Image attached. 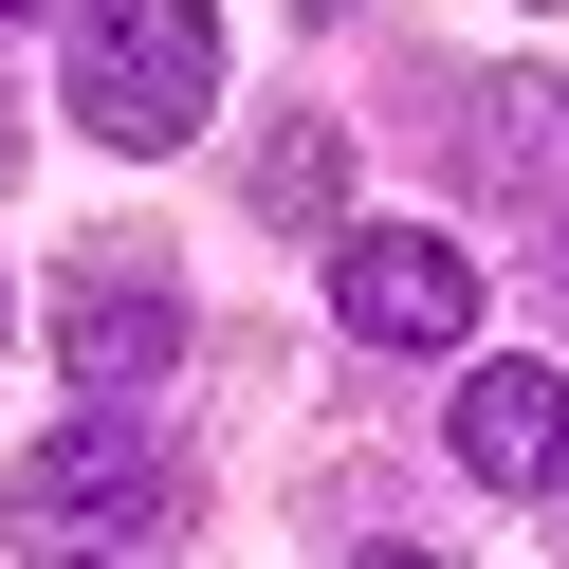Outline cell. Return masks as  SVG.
<instances>
[{
  "label": "cell",
  "instance_id": "cell-2",
  "mask_svg": "<svg viewBox=\"0 0 569 569\" xmlns=\"http://www.w3.org/2000/svg\"><path fill=\"white\" fill-rule=\"evenodd\" d=\"M166 496H184L166 441L129 405H92V422H56V441L19 459V551H38V569H92V551H129V532H166Z\"/></svg>",
  "mask_w": 569,
  "mask_h": 569
},
{
  "label": "cell",
  "instance_id": "cell-8",
  "mask_svg": "<svg viewBox=\"0 0 569 569\" xmlns=\"http://www.w3.org/2000/svg\"><path fill=\"white\" fill-rule=\"evenodd\" d=\"M0 19H19V0H0Z\"/></svg>",
  "mask_w": 569,
  "mask_h": 569
},
{
  "label": "cell",
  "instance_id": "cell-3",
  "mask_svg": "<svg viewBox=\"0 0 569 569\" xmlns=\"http://www.w3.org/2000/svg\"><path fill=\"white\" fill-rule=\"evenodd\" d=\"M331 312L368 349H459V331H478V258L422 239V221H349L331 239Z\"/></svg>",
  "mask_w": 569,
  "mask_h": 569
},
{
  "label": "cell",
  "instance_id": "cell-5",
  "mask_svg": "<svg viewBox=\"0 0 569 569\" xmlns=\"http://www.w3.org/2000/svg\"><path fill=\"white\" fill-rule=\"evenodd\" d=\"M56 349H74L92 386H148L166 349H184V312H166V276H148V258H92V276H74V312H56Z\"/></svg>",
  "mask_w": 569,
  "mask_h": 569
},
{
  "label": "cell",
  "instance_id": "cell-7",
  "mask_svg": "<svg viewBox=\"0 0 569 569\" xmlns=\"http://www.w3.org/2000/svg\"><path fill=\"white\" fill-rule=\"evenodd\" d=\"M349 569H422V551H349Z\"/></svg>",
  "mask_w": 569,
  "mask_h": 569
},
{
  "label": "cell",
  "instance_id": "cell-4",
  "mask_svg": "<svg viewBox=\"0 0 569 569\" xmlns=\"http://www.w3.org/2000/svg\"><path fill=\"white\" fill-rule=\"evenodd\" d=\"M441 441H459L478 496H532V478H569V386H551V368H478Z\"/></svg>",
  "mask_w": 569,
  "mask_h": 569
},
{
  "label": "cell",
  "instance_id": "cell-1",
  "mask_svg": "<svg viewBox=\"0 0 569 569\" xmlns=\"http://www.w3.org/2000/svg\"><path fill=\"white\" fill-rule=\"evenodd\" d=\"M202 111H221V0H92L74 19V129L184 148Z\"/></svg>",
  "mask_w": 569,
  "mask_h": 569
},
{
  "label": "cell",
  "instance_id": "cell-6",
  "mask_svg": "<svg viewBox=\"0 0 569 569\" xmlns=\"http://www.w3.org/2000/svg\"><path fill=\"white\" fill-rule=\"evenodd\" d=\"M258 202H276V221H331V129H276V166H258Z\"/></svg>",
  "mask_w": 569,
  "mask_h": 569
}]
</instances>
